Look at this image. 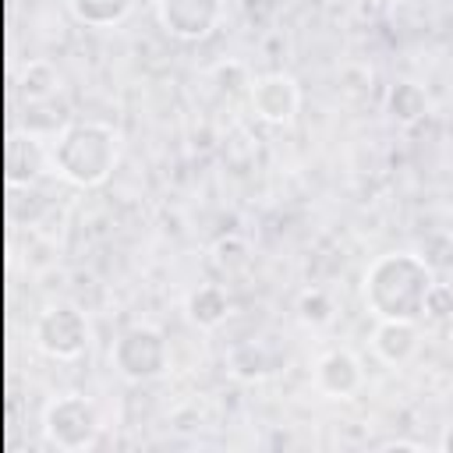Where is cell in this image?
Listing matches in <instances>:
<instances>
[{
    "label": "cell",
    "instance_id": "obj_1",
    "mask_svg": "<svg viewBox=\"0 0 453 453\" xmlns=\"http://www.w3.org/2000/svg\"><path fill=\"white\" fill-rule=\"evenodd\" d=\"M432 283L435 273L418 251H389L365 269V304L375 319L418 322L425 315Z\"/></svg>",
    "mask_w": 453,
    "mask_h": 453
},
{
    "label": "cell",
    "instance_id": "obj_2",
    "mask_svg": "<svg viewBox=\"0 0 453 453\" xmlns=\"http://www.w3.org/2000/svg\"><path fill=\"white\" fill-rule=\"evenodd\" d=\"M120 159V134L103 120H74L50 145V166L71 188H99Z\"/></svg>",
    "mask_w": 453,
    "mask_h": 453
},
{
    "label": "cell",
    "instance_id": "obj_3",
    "mask_svg": "<svg viewBox=\"0 0 453 453\" xmlns=\"http://www.w3.org/2000/svg\"><path fill=\"white\" fill-rule=\"evenodd\" d=\"M103 435V414L85 393H60L42 407V439L53 449L81 453Z\"/></svg>",
    "mask_w": 453,
    "mask_h": 453
},
{
    "label": "cell",
    "instance_id": "obj_4",
    "mask_svg": "<svg viewBox=\"0 0 453 453\" xmlns=\"http://www.w3.org/2000/svg\"><path fill=\"white\" fill-rule=\"evenodd\" d=\"M110 365L127 382H156L170 368V343H166L163 329H156L149 322H134L113 340Z\"/></svg>",
    "mask_w": 453,
    "mask_h": 453
},
{
    "label": "cell",
    "instance_id": "obj_5",
    "mask_svg": "<svg viewBox=\"0 0 453 453\" xmlns=\"http://www.w3.org/2000/svg\"><path fill=\"white\" fill-rule=\"evenodd\" d=\"M32 340H35L39 354H46L53 361H74L88 350L92 329L78 304H50L46 311H39V319L32 326Z\"/></svg>",
    "mask_w": 453,
    "mask_h": 453
},
{
    "label": "cell",
    "instance_id": "obj_6",
    "mask_svg": "<svg viewBox=\"0 0 453 453\" xmlns=\"http://www.w3.org/2000/svg\"><path fill=\"white\" fill-rule=\"evenodd\" d=\"M226 0H156V18L166 35L180 42L209 39L223 21Z\"/></svg>",
    "mask_w": 453,
    "mask_h": 453
},
{
    "label": "cell",
    "instance_id": "obj_7",
    "mask_svg": "<svg viewBox=\"0 0 453 453\" xmlns=\"http://www.w3.org/2000/svg\"><path fill=\"white\" fill-rule=\"evenodd\" d=\"M248 99H251V110L262 124H273V127H283L294 120V113L301 110V85L294 74L287 71H269V74H258L251 78V88H248Z\"/></svg>",
    "mask_w": 453,
    "mask_h": 453
},
{
    "label": "cell",
    "instance_id": "obj_8",
    "mask_svg": "<svg viewBox=\"0 0 453 453\" xmlns=\"http://www.w3.org/2000/svg\"><path fill=\"white\" fill-rule=\"evenodd\" d=\"M283 361H287V354H280L265 340H237L226 354V372L237 382H262V379L276 375L283 368Z\"/></svg>",
    "mask_w": 453,
    "mask_h": 453
},
{
    "label": "cell",
    "instance_id": "obj_9",
    "mask_svg": "<svg viewBox=\"0 0 453 453\" xmlns=\"http://www.w3.org/2000/svg\"><path fill=\"white\" fill-rule=\"evenodd\" d=\"M365 382V368L350 350H329L315 365V386L329 400H350Z\"/></svg>",
    "mask_w": 453,
    "mask_h": 453
},
{
    "label": "cell",
    "instance_id": "obj_10",
    "mask_svg": "<svg viewBox=\"0 0 453 453\" xmlns=\"http://www.w3.org/2000/svg\"><path fill=\"white\" fill-rule=\"evenodd\" d=\"M372 347L386 365H403L418 350V326L403 319H379L372 333Z\"/></svg>",
    "mask_w": 453,
    "mask_h": 453
},
{
    "label": "cell",
    "instance_id": "obj_11",
    "mask_svg": "<svg viewBox=\"0 0 453 453\" xmlns=\"http://www.w3.org/2000/svg\"><path fill=\"white\" fill-rule=\"evenodd\" d=\"M184 311L198 329H216L230 319V294L219 283H202L188 294Z\"/></svg>",
    "mask_w": 453,
    "mask_h": 453
},
{
    "label": "cell",
    "instance_id": "obj_12",
    "mask_svg": "<svg viewBox=\"0 0 453 453\" xmlns=\"http://www.w3.org/2000/svg\"><path fill=\"white\" fill-rule=\"evenodd\" d=\"M50 166V149H42L35 138H11L7 145V177L11 184H28Z\"/></svg>",
    "mask_w": 453,
    "mask_h": 453
},
{
    "label": "cell",
    "instance_id": "obj_13",
    "mask_svg": "<svg viewBox=\"0 0 453 453\" xmlns=\"http://www.w3.org/2000/svg\"><path fill=\"white\" fill-rule=\"evenodd\" d=\"M386 113L396 124H414L428 113V92L418 81H396L386 92Z\"/></svg>",
    "mask_w": 453,
    "mask_h": 453
},
{
    "label": "cell",
    "instance_id": "obj_14",
    "mask_svg": "<svg viewBox=\"0 0 453 453\" xmlns=\"http://www.w3.org/2000/svg\"><path fill=\"white\" fill-rule=\"evenodd\" d=\"M67 7L74 14V21H81L88 28H113L131 14L134 0H67Z\"/></svg>",
    "mask_w": 453,
    "mask_h": 453
},
{
    "label": "cell",
    "instance_id": "obj_15",
    "mask_svg": "<svg viewBox=\"0 0 453 453\" xmlns=\"http://www.w3.org/2000/svg\"><path fill=\"white\" fill-rule=\"evenodd\" d=\"M60 88V71L50 60H28L18 71V96L28 103H42Z\"/></svg>",
    "mask_w": 453,
    "mask_h": 453
},
{
    "label": "cell",
    "instance_id": "obj_16",
    "mask_svg": "<svg viewBox=\"0 0 453 453\" xmlns=\"http://www.w3.org/2000/svg\"><path fill=\"white\" fill-rule=\"evenodd\" d=\"M209 258H212V269L219 276L237 280V276H244L251 269V244L241 234H226V237H219L212 244V255Z\"/></svg>",
    "mask_w": 453,
    "mask_h": 453
},
{
    "label": "cell",
    "instance_id": "obj_17",
    "mask_svg": "<svg viewBox=\"0 0 453 453\" xmlns=\"http://www.w3.org/2000/svg\"><path fill=\"white\" fill-rule=\"evenodd\" d=\"M418 255L425 258V265L439 276V273H453V234L449 230H428L418 241Z\"/></svg>",
    "mask_w": 453,
    "mask_h": 453
},
{
    "label": "cell",
    "instance_id": "obj_18",
    "mask_svg": "<svg viewBox=\"0 0 453 453\" xmlns=\"http://www.w3.org/2000/svg\"><path fill=\"white\" fill-rule=\"evenodd\" d=\"M333 301H329V294L326 290H319V287H311V290H304L301 297H297V315H301V322L304 326H329L333 322Z\"/></svg>",
    "mask_w": 453,
    "mask_h": 453
},
{
    "label": "cell",
    "instance_id": "obj_19",
    "mask_svg": "<svg viewBox=\"0 0 453 453\" xmlns=\"http://www.w3.org/2000/svg\"><path fill=\"white\" fill-rule=\"evenodd\" d=\"M212 78H216V85L226 92V96H234V92H241L244 85L251 88V78H248V67L244 64H237V60H223V64H216L212 67Z\"/></svg>",
    "mask_w": 453,
    "mask_h": 453
},
{
    "label": "cell",
    "instance_id": "obj_20",
    "mask_svg": "<svg viewBox=\"0 0 453 453\" xmlns=\"http://www.w3.org/2000/svg\"><path fill=\"white\" fill-rule=\"evenodd\" d=\"M425 315L428 319H449L453 315V287L449 283H432L428 301H425Z\"/></svg>",
    "mask_w": 453,
    "mask_h": 453
},
{
    "label": "cell",
    "instance_id": "obj_21",
    "mask_svg": "<svg viewBox=\"0 0 453 453\" xmlns=\"http://www.w3.org/2000/svg\"><path fill=\"white\" fill-rule=\"evenodd\" d=\"M382 449H421V442H407V439H393V442H382Z\"/></svg>",
    "mask_w": 453,
    "mask_h": 453
},
{
    "label": "cell",
    "instance_id": "obj_22",
    "mask_svg": "<svg viewBox=\"0 0 453 453\" xmlns=\"http://www.w3.org/2000/svg\"><path fill=\"white\" fill-rule=\"evenodd\" d=\"M439 446H442L446 453H453V425H449V428L442 432V439H439Z\"/></svg>",
    "mask_w": 453,
    "mask_h": 453
},
{
    "label": "cell",
    "instance_id": "obj_23",
    "mask_svg": "<svg viewBox=\"0 0 453 453\" xmlns=\"http://www.w3.org/2000/svg\"><path fill=\"white\" fill-rule=\"evenodd\" d=\"M372 4H379V7H400V4H407V0H372Z\"/></svg>",
    "mask_w": 453,
    "mask_h": 453
}]
</instances>
